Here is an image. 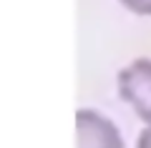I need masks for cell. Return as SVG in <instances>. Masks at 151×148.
Segmentation results:
<instances>
[{"label":"cell","mask_w":151,"mask_h":148,"mask_svg":"<svg viewBox=\"0 0 151 148\" xmlns=\"http://www.w3.org/2000/svg\"><path fill=\"white\" fill-rule=\"evenodd\" d=\"M119 95L151 128V58H136L119 70Z\"/></svg>","instance_id":"obj_1"},{"label":"cell","mask_w":151,"mask_h":148,"mask_svg":"<svg viewBox=\"0 0 151 148\" xmlns=\"http://www.w3.org/2000/svg\"><path fill=\"white\" fill-rule=\"evenodd\" d=\"M76 143L78 148H124L119 126L93 108L76 111Z\"/></svg>","instance_id":"obj_2"},{"label":"cell","mask_w":151,"mask_h":148,"mask_svg":"<svg viewBox=\"0 0 151 148\" xmlns=\"http://www.w3.org/2000/svg\"><path fill=\"white\" fill-rule=\"evenodd\" d=\"M119 3L136 15H151V0H119Z\"/></svg>","instance_id":"obj_3"},{"label":"cell","mask_w":151,"mask_h":148,"mask_svg":"<svg viewBox=\"0 0 151 148\" xmlns=\"http://www.w3.org/2000/svg\"><path fill=\"white\" fill-rule=\"evenodd\" d=\"M136 148H151V128L149 126L139 133V138H136Z\"/></svg>","instance_id":"obj_4"}]
</instances>
